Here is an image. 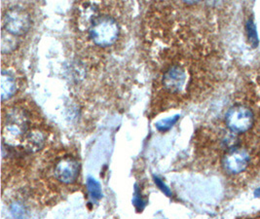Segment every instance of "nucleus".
Listing matches in <instances>:
<instances>
[{
    "label": "nucleus",
    "instance_id": "5",
    "mask_svg": "<svg viewBox=\"0 0 260 219\" xmlns=\"http://www.w3.org/2000/svg\"><path fill=\"white\" fill-rule=\"evenodd\" d=\"M251 150L246 146H236L226 151L222 159L221 167L228 175L237 176L247 173L253 163Z\"/></svg>",
    "mask_w": 260,
    "mask_h": 219
},
{
    "label": "nucleus",
    "instance_id": "8",
    "mask_svg": "<svg viewBox=\"0 0 260 219\" xmlns=\"http://www.w3.org/2000/svg\"><path fill=\"white\" fill-rule=\"evenodd\" d=\"M46 140L47 137L44 131L39 128H32L24 136L21 146L25 152L34 154L44 147Z\"/></svg>",
    "mask_w": 260,
    "mask_h": 219
},
{
    "label": "nucleus",
    "instance_id": "15",
    "mask_svg": "<svg viewBox=\"0 0 260 219\" xmlns=\"http://www.w3.org/2000/svg\"><path fill=\"white\" fill-rule=\"evenodd\" d=\"M154 181H155V183L156 185L160 188V190L165 194L166 196L171 197L172 196V192H171V190H170V188L167 186V185L159 178V177H157V176H154Z\"/></svg>",
    "mask_w": 260,
    "mask_h": 219
},
{
    "label": "nucleus",
    "instance_id": "2",
    "mask_svg": "<svg viewBox=\"0 0 260 219\" xmlns=\"http://www.w3.org/2000/svg\"><path fill=\"white\" fill-rule=\"evenodd\" d=\"M31 124L29 111L23 104H15L3 110L2 139L7 146H19L24 136L28 133Z\"/></svg>",
    "mask_w": 260,
    "mask_h": 219
},
{
    "label": "nucleus",
    "instance_id": "11",
    "mask_svg": "<svg viewBox=\"0 0 260 219\" xmlns=\"http://www.w3.org/2000/svg\"><path fill=\"white\" fill-rule=\"evenodd\" d=\"M10 212L14 219H26L27 210L24 205L20 202L13 203L10 206Z\"/></svg>",
    "mask_w": 260,
    "mask_h": 219
},
{
    "label": "nucleus",
    "instance_id": "9",
    "mask_svg": "<svg viewBox=\"0 0 260 219\" xmlns=\"http://www.w3.org/2000/svg\"><path fill=\"white\" fill-rule=\"evenodd\" d=\"M19 88L16 74L12 70L3 69L1 72V101L4 104L13 98Z\"/></svg>",
    "mask_w": 260,
    "mask_h": 219
},
{
    "label": "nucleus",
    "instance_id": "12",
    "mask_svg": "<svg viewBox=\"0 0 260 219\" xmlns=\"http://www.w3.org/2000/svg\"><path fill=\"white\" fill-rule=\"evenodd\" d=\"M246 30H247L248 40L250 41L251 45L253 47L257 46L258 38H257V34H256V28H255V25L251 19H249L246 23Z\"/></svg>",
    "mask_w": 260,
    "mask_h": 219
},
{
    "label": "nucleus",
    "instance_id": "1",
    "mask_svg": "<svg viewBox=\"0 0 260 219\" xmlns=\"http://www.w3.org/2000/svg\"><path fill=\"white\" fill-rule=\"evenodd\" d=\"M108 3L82 2L78 5L76 24L87 44L107 51L117 45L123 26L116 14L107 8Z\"/></svg>",
    "mask_w": 260,
    "mask_h": 219
},
{
    "label": "nucleus",
    "instance_id": "10",
    "mask_svg": "<svg viewBox=\"0 0 260 219\" xmlns=\"http://www.w3.org/2000/svg\"><path fill=\"white\" fill-rule=\"evenodd\" d=\"M87 187H88V191H89L90 195L94 200H100V199L103 198L102 187H101V184L95 180V178L88 177Z\"/></svg>",
    "mask_w": 260,
    "mask_h": 219
},
{
    "label": "nucleus",
    "instance_id": "14",
    "mask_svg": "<svg viewBox=\"0 0 260 219\" xmlns=\"http://www.w3.org/2000/svg\"><path fill=\"white\" fill-rule=\"evenodd\" d=\"M133 204H134V206L137 208V210L140 211V212H142V210H143V208L145 207V202L142 200V198L141 197V194H140L139 189H138L137 186H136L135 196H134V199H133Z\"/></svg>",
    "mask_w": 260,
    "mask_h": 219
},
{
    "label": "nucleus",
    "instance_id": "16",
    "mask_svg": "<svg viewBox=\"0 0 260 219\" xmlns=\"http://www.w3.org/2000/svg\"><path fill=\"white\" fill-rule=\"evenodd\" d=\"M255 194H256L257 196H260V188L257 190V191H256V193H255Z\"/></svg>",
    "mask_w": 260,
    "mask_h": 219
},
{
    "label": "nucleus",
    "instance_id": "6",
    "mask_svg": "<svg viewBox=\"0 0 260 219\" xmlns=\"http://www.w3.org/2000/svg\"><path fill=\"white\" fill-rule=\"evenodd\" d=\"M254 123L252 110L244 104L232 106L225 115V124L230 132L234 134H245L248 132Z\"/></svg>",
    "mask_w": 260,
    "mask_h": 219
},
{
    "label": "nucleus",
    "instance_id": "7",
    "mask_svg": "<svg viewBox=\"0 0 260 219\" xmlns=\"http://www.w3.org/2000/svg\"><path fill=\"white\" fill-rule=\"evenodd\" d=\"M80 173V163L72 156H64L58 159L53 169L55 179L62 185L74 184Z\"/></svg>",
    "mask_w": 260,
    "mask_h": 219
},
{
    "label": "nucleus",
    "instance_id": "4",
    "mask_svg": "<svg viewBox=\"0 0 260 219\" xmlns=\"http://www.w3.org/2000/svg\"><path fill=\"white\" fill-rule=\"evenodd\" d=\"M31 27L30 14L20 5H13L3 10L2 32L14 37L26 35Z\"/></svg>",
    "mask_w": 260,
    "mask_h": 219
},
{
    "label": "nucleus",
    "instance_id": "3",
    "mask_svg": "<svg viewBox=\"0 0 260 219\" xmlns=\"http://www.w3.org/2000/svg\"><path fill=\"white\" fill-rule=\"evenodd\" d=\"M191 73L184 64L174 62L169 65L162 72L158 81L159 95L172 96L174 98L187 95L191 85Z\"/></svg>",
    "mask_w": 260,
    "mask_h": 219
},
{
    "label": "nucleus",
    "instance_id": "13",
    "mask_svg": "<svg viewBox=\"0 0 260 219\" xmlns=\"http://www.w3.org/2000/svg\"><path fill=\"white\" fill-rule=\"evenodd\" d=\"M179 119V115L174 116V117H170L164 120H161L159 122L156 123V128L158 131L160 132H167L168 130H170L173 127Z\"/></svg>",
    "mask_w": 260,
    "mask_h": 219
}]
</instances>
